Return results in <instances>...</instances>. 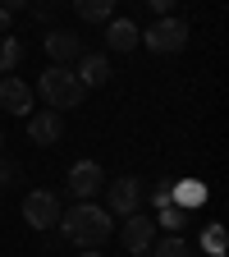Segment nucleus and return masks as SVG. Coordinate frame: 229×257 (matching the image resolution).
Returning a JSON list of instances; mask_svg holds the SVG:
<instances>
[{"instance_id": "14", "label": "nucleus", "mask_w": 229, "mask_h": 257, "mask_svg": "<svg viewBox=\"0 0 229 257\" xmlns=\"http://www.w3.org/2000/svg\"><path fill=\"white\" fill-rule=\"evenodd\" d=\"M74 14H78V19H87V23H110L115 0H74Z\"/></svg>"}, {"instance_id": "5", "label": "nucleus", "mask_w": 229, "mask_h": 257, "mask_svg": "<svg viewBox=\"0 0 229 257\" xmlns=\"http://www.w3.org/2000/svg\"><path fill=\"white\" fill-rule=\"evenodd\" d=\"M106 198H110V216H138V207H142V179L124 175V179L106 184Z\"/></svg>"}, {"instance_id": "16", "label": "nucleus", "mask_w": 229, "mask_h": 257, "mask_svg": "<svg viewBox=\"0 0 229 257\" xmlns=\"http://www.w3.org/2000/svg\"><path fill=\"white\" fill-rule=\"evenodd\" d=\"M19 60H23V42H19V37H0V78L14 74Z\"/></svg>"}, {"instance_id": "2", "label": "nucleus", "mask_w": 229, "mask_h": 257, "mask_svg": "<svg viewBox=\"0 0 229 257\" xmlns=\"http://www.w3.org/2000/svg\"><path fill=\"white\" fill-rule=\"evenodd\" d=\"M37 92L46 96L51 110H74V106H83V96H87V87L78 83V74L69 69V64H51V69L37 78Z\"/></svg>"}, {"instance_id": "23", "label": "nucleus", "mask_w": 229, "mask_h": 257, "mask_svg": "<svg viewBox=\"0 0 229 257\" xmlns=\"http://www.w3.org/2000/svg\"><path fill=\"white\" fill-rule=\"evenodd\" d=\"M10 23H14V14H10V10H0V32H10Z\"/></svg>"}, {"instance_id": "25", "label": "nucleus", "mask_w": 229, "mask_h": 257, "mask_svg": "<svg viewBox=\"0 0 229 257\" xmlns=\"http://www.w3.org/2000/svg\"><path fill=\"white\" fill-rule=\"evenodd\" d=\"M0 156H5V134H0Z\"/></svg>"}, {"instance_id": "26", "label": "nucleus", "mask_w": 229, "mask_h": 257, "mask_svg": "<svg viewBox=\"0 0 229 257\" xmlns=\"http://www.w3.org/2000/svg\"><path fill=\"white\" fill-rule=\"evenodd\" d=\"M142 257H151V252H142Z\"/></svg>"}, {"instance_id": "9", "label": "nucleus", "mask_w": 229, "mask_h": 257, "mask_svg": "<svg viewBox=\"0 0 229 257\" xmlns=\"http://www.w3.org/2000/svg\"><path fill=\"white\" fill-rule=\"evenodd\" d=\"M0 110H10V115H32V87H28L19 74H5V78H0Z\"/></svg>"}, {"instance_id": "19", "label": "nucleus", "mask_w": 229, "mask_h": 257, "mask_svg": "<svg viewBox=\"0 0 229 257\" xmlns=\"http://www.w3.org/2000/svg\"><path fill=\"white\" fill-rule=\"evenodd\" d=\"M14 179H23V170L14 166V161H10V156H0V188H10Z\"/></svg>"}, {"instance_id": "1", "label": "nucleus", "mask_w": 229, "mask_h": 257, "mask_svg": "<svg viewBox=\"0 0 229 257\" xmlns=\"http://www.w3.org/2000/svg\"><path fill=\"white\" fill-rule=\"evenodd\" d=\"M60 234L69 243H78V248H101L115 234V220L96 202H74L69 211H60Z\"/></svg>"}, {"instance_id": "8", "label": "nucleus", "mask_w": 229, "mask_h": 257, "mask_svg": "<svg viewBox=\"0 0 229 257\" xmlns=\"http://www.w3.org/2000/svg\"><path fill=\"white\" fill-rule=\"evenodd\" d=\"M60 134H64L60 110H32V115H28V138L37 143V147H55Z\"/></svg>"}, {"instance_id": "7", "label": "nucleus", "mask_w": 229, "mask_h": 257, "mask_svg": "<svg viewBox=\"0 0 229 257\" xmlns=\"http://www.w3.org/2000/svg\"><path fill=\"white\" fill-rule=\"evenodd\" d=\"M124 248H128V257H142V252H151V243H156V220H147V216H124Z\"/></svg>"}, {"instance_id": "17", "label": "nucleus", "mask_w": 229, "mask_h": 257, "mask_svg": "<svg viewBox=\"0 0 229 257\" xmlns=\"http://www.w3.org/2000/svg\"><path fill=\"white\" fill-rule=\"evenodd\" d=\"M151 257H192V243L179 234H165L160 243H151Z\"/></svg>"}, {"instance_id": "11", "label": "nucleus", "mask_w": 229, "mask_h": 257, "mask_svg": "<svg viewBox=\"0 0 229 257\" xmlns=\"http://www.w3.org/2000/svg\"><path fill=\"white\" fill-rule=\"evenodd\" d=\"M74 74H78L83 87H106V83H110V60H106V55H87V51H83Z\"/></svg>"}, {"instance_id": "21", "label": "nucleus", "mask_w": 229, "mask_h": 257, "mask_svg": "<svg viewBox=\"0 0 229 257\" xmlns=\"http://www.w3.org/2000/svg\"><path fill=\"white\" fill-rule=\"evenodd\" d=\"M147 5H151V10H156V19H165V14H170V10H174V5H179V0H147Z\"/></svg>"}, {"instance_id": "3", "label": "nucleus", "mask_w": 229, "mask_h": 257, "mask_svg": "<svg viewBox=\"0 0 229 257\" xmlns=\"http://www.w3.org/2000/svg\"><path fill=\"white\" fill-rule=\"evenodd\" d=\"M138 46H147L151 55H174V51L188 46V23L174 19V14H165V19H156L142 37H138Z\"/></svg>"}, {"instance_id": "24", "label": "nucleus", "mask_w": 229, "mask_h": 257, "mask_svg": "<svg viewBox=\"0 0 229 257\" xmlns=\"http://www.w3.org/2000/svg\"><path fill=\"white\" fill-rule=\"evenodd\" d=\"M83 257H101V252H96V248H83Z\"/></svg>"}, {"instance_id": "12", "label": "nucleus", "mask_w": 229, "mask_h": 257, "mask_svg": "<svg viewBox=\"0 0 229 257\" xmlns=\"http://www.w3.org/2000/svg\"><path fill=\"white\" fill-rule=\"evenodd\" d=\"M138 37H142V32H138L133 19H110V23H106V46H110V51H124V55H128V51L138 46Z\"/></svg>"}, {"instance_id": "20", "label": "nucleus", "mask_w": 229, "mask_h": 257, "mask_svg": "<svg viewBox=\"0 0 229 257\" xmlns=\"http://www.w3.org/2000/svg\"><path fill=\"white\" fill-rule=\"evenodd\" d=\"M151 202H156V207L170 202V179H160V188H151Z\"/></svg>"}, {"instance_id": "18", "label": "nucleus", "mask_w": 229, "mask_h": 257, "mask_svg": "<svg viewBox=\"0 0 229 257\" xmlns=\"http://www.w3.org/2000/svg\"><path fill=\"white\" fill-rule=\"evenodd\" d=\"M156 225H165L170 234H179L183 225H188V211H183V207H174V202H165V207H160V216H156Z\"/></svg>"}, {"instance_id": "13", "label": "nucleus", "mask_w": 229, "mask_h": 257, "mask_svg": "<svg viewBox=\"0 0 229 257\" xmlns=\"http://www.w3.org/2000/svg\"><path fill=\"white\" fill-rule=\"evenodd\" d=\"M170 202L183 207V211H197V207L206 202V184H202V179H174V184H170Z\"/></svg>"}, {"instance_id": "15", "label": "nucleus", "mask_w": 229, "mask_h": 257, "mask_svg": "<svg viewBox=\"0 0 229 257\" xmlns=\"http://www.w3.org/2000/svg\"><path fill=\"white\" fill-rule=\"evenodd\" d=\"M202 252H206V257H224V252H229V234H224L220 220L202 230Z\"/></svg>"}, {"instance_id": "6", "label": "nucleus", "mask_w": 229, "mask_h": 257, "mask_svg": "<svg viewBox=\"0 0 229 257\" xmlns=\"http://www.w3.org/2000/svg\"><path fill=\"white\" fill-rule=\"evenodd\" d=\"M64 184H69V193H74L78 202H92L96 193L106 188V170L96 166V161H78V166L69 170V179H64Z\"/></svg>"}, {"instance_id": "22", "label": "nucleus", "mask_w": 229, "mask_h": 257, "mask_svg": "<svg viewBox=\"0 0 229 257\" xmlns=\"http://www.w3.org/2000/svg\"><path fill=\"white\" fill-rule=\"evenodd\" d=\"M23 5H28V0H0V10H10V14H14V10H23Z\"/></svg>"}, {"instance_id": "10", "label": "nucleus", "mask_w": 229, "mask_h": 257, "mask_svg": "<svg viewBox=\"0 0 229 257\" xmlns=\"http://www.w3.org/2000/svg\"><path fill=\"white\" fill-rule=\"evenodd\" d=\"M42 46H46L51 64H69V60L83 55V37H74V32H64V28H51L46 37H42Z\"/></svg>"}, {"instance_id": "4", "label": "nucleus", "mask_w": 229, "mask_h": 257, "mask_svg": "<svg viewBox=\"0 0 229 257\" xmlns=\"http://www.w3.org/2000/svg\"><path fill=\"white\" fill-rule=\"evenodd\" d=\"M23 220L32 225V230H51V225L60 220V198L46 188H32L23 198Z\"/></svg>"}]
</instances>
